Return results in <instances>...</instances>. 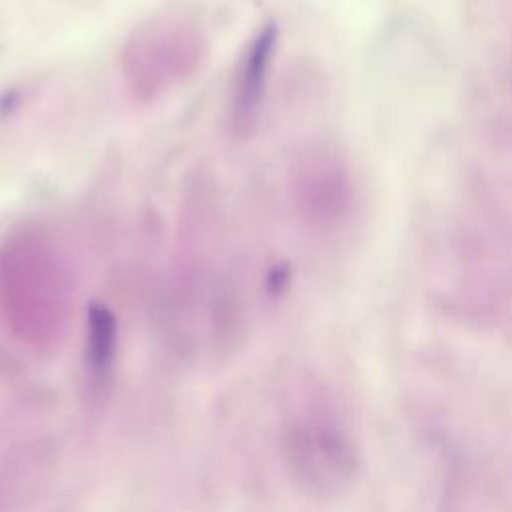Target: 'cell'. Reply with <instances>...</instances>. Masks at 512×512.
Wrapping results in <instances>:
<instances>
[{
    "instance_id": "cell-1",
    "label": "cell",
    "mask_w": 512,
    "mask_h": 512,
    "mask_svg": "<svg viewBox=\"0 0 512 512\" xmlns=\"http://www.w3.org/2000/svg\"><path fill=\"white\" fill-rule=\"evenodd\" d=\"M278 40V24L268 20L250 36L244 46L230 100V128L236 136H248L258 122L278 50Z\"/></svg>"
},
{
    "instance_id": "cell-2",
    "label": "cell",
    "mask_w": 512,
    "mask_h": 512,
    "mask_svg": "<svg viewBox=\"0 0 512 512\" xmlns=\"http://www.w3.org/2000/svg\"><path fill=\"white\" fill-rule=\"evenodd\" d=\"M116 348V318L104 304H92L86 322V358L94 372L108 370Z\"/></svg>"
}]
</instances>
